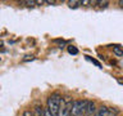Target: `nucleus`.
<instances>
[{
	"instance_id": "nucleus-7",
	"label": "nucleus",
	"mask_w": 123,
	"mask_h": 116,
	"mask_svg": "<svg viewBox=\"0 0 123 116\" xmlns=\"http://www.w3.org/2000/svg\"><path fill=\"white\" fill-rule=\"evenodd\" d=\"M113 52L117 54V56H119V57L123 56V49H121L119 46H114V48H113Z\"/></svg>"
},
{
	"instance_id": "nucleus-10",
	"label": "nucleus",
	"mask_w": 123,
	"mask_h": 116,
	"mask_svg": "<svg viewBox=\"0 0 123 116\" xmlns=\"http://www.w3.org/2000/svg\"><path fill=\"white\" fill-rule=\"evenodd\" d=\"M81 4V1H69V7L71 8H77Z\"/></svg>"
},
{
	"instance_id": "nucleus-5",
	"label": "nucleus",
	"mask_w": 123,
	"mask_h": 116,
	"mask_svg": "<svg viewBox=\"0 0 123 116\" xmlns=\"http://www.w3.org/2000/svg\"><path fill=\"white\" fill-rule=\"evenodd\" d=\"M96 112V107H95V103L94 102H90L88 101L87 102V106H86V111H85V114L88 115V116H92Z\"/></svg>"
},
{
	"instance_id": "nucleus-11",
	"label": "nucleus",
	"mask_w": 123,
	"mask_h": 116,
	"mask_svg": "<svg viewBox=\"0 0 123 116\" xmlns=\"http://www.w3.org/2000/svg\"><path fill=\"white\" fill-rule=\"evenodd\" d=\"M95 4H99V7H104V8H105L109 3H108V1H95Z\"/></svg>"
},
{
	"instance_id": "nucleus-4",
	"label": "nucleus",
	"mask_w": 123,
	"mask_h": 116,
	"mask_svg": "<svg viewBox=\"0 0 123 116\" xmlns=\"http://www.w3.org/2000/svg\"><path fill=\"white\" fill-rule=\"evenodd\" d=\"M94 116H109V108L105 106L96 108V112L94 114Z\"/></svg>"
},
{
	"instance_id": "nucleus-9",
	"label": "nucleus",
	"mask_w": 123,
	"mask_h": 116,
	"mask_svg": "<svg viewBox=\"0 0 123 116\" xmlns=\"http://www.w3.org/2000/svg\"><path fill=\"white\" fill-rule=\"evenodd\" d=\"M118 110H117V108H113V107H111V108H109V116H115V115H117L118 114Z\"/></svg>"
},
{
	"instance_id": "nucleus-12",
	"label": "nucleus",
	"mask_w": 123,
	"mask_h": 116,
	"mask_svg": "<svg viewBox=\"0 0 123 116\" xmlns=\"http://www.w3.org/2000/svg\"><path fill=\"white\" fill-rule=\"evenodd\" d=\"M86 58H87V59H90L91 62H94V63H95L96 66H98V67H100V63H99V62L96 61V59H92V58H90V57H88V56H86Z\"/></svg>"
},
{
	"instance_id": "nucleus-8",
	"label": "nucleus",
	"mask_w": 123,
	"mask_h": 116,
	"mask_svg": "<svg viewBox=\"0 0 123 116\" xmlns=\"http://www.w3.org/2000/svg\"><path fill=\"white\" fill-rule=\"evenodd\" d=\"M68 52L71 54H77V53H78V49H77L76 46H73V45H69L68 46Z\"/></svg>"
},
{
	"instance_id": "nucleus-1",
	"label": "nucleus",
	"mask_w": 123,
	"mask_h": 116,
	"mask_svg": "<svg viewBox=\"0 0 123 116\" xmlns=\"http://www.w3.org/2000/svg\"><path fill=\"white\" fill-rule=\"evenodd\" d=\"M60 95L58 93H54L48 98V110L53 116H59V108H60Z\"/></svg>"
},
{
	"instance_id": "nucleus-17",
	"label": "nucleus",
	"mask_w": 123,
	"mask_h": 116,
	"mask_svg": "<svg viewBox=\"0 0 123 116\" xmlns=\"http://www.w3.org/2000/svg\"><path fill=\"white\" fill-rule=\"evenodd\" d=\"M92 116H94V115H92Z\"/></svg>"
},
{
	"instance_id": "nucleus-16",
	"label": "nucleus",
	"mask_w": 123,
	"mask_h": 116,
	"mask_svg": "<svg viewBox=\"0 0 123 116\" xmlns=\"http://www.w3.org/2000/svg\"><path fill=\"white\" fill-rule=\"evenodd\" d=\"M118 81H119L121 84H123V79H118Z\"/></svg>"
},
{
	"instance_id": "nucleus-13",
	"label": "nucleus",
	"mask_w": 123,
	"mask_h": 116,
	"mask_svg": "<svg viewBox=\"0 0 123 116\" xmlns=\"http://www.w3.org/2000/svg\"><path fill=\"white\" fill-rule=\"evenodd\" d=\"M23 116H33V114L31 111H25L23 112Z\"/></svg>"
},
{
	"instance_id": "nucleus-15",
	"label": "nucleus",
	"mask_w": 123,
	"mask_h": 116,
	"mask_svg": "<svg viewBox=\"0 0 123 116\" xmlns=\"http://www.w3.org/2000/svg\"><path fill=\"white\" fill-rule=\"evenodd\" d=\"M118 4H119V5H121V7L123 8V0H119V1H118Z\"/></svg>"
},
{
	"instance_id": "nucleus-2",
	"label": "nucleus",
	"mask_w": 123,
	"mask_h": 116,
	"mask_svg": "<svg viewBox=\"0 0 123 116\" xmlns=\"http://www.w3.org/2000/svg\"><path fill=\"white\" fill-rule=\"evenodd\" d=\"M72 104H73V101L69 98V97L62 98V101H60V108H59V116H71Z\"/></svg>"
},
{
	"instance_id": "nucleus-3",
	"label": "nucleus",
	"mask_w": 123,
	"mask_h": 116,
	"mask_svg": "<svg viewBox=\"0 0 123 116\" xmlns=\"http://www.w3.org/2000/svg\"><path fill=\"white\" fill-rule=\"evenodd\" d=\"M87 102H88V101H73L71 116H80V115L85 114Z\"/></svg>"
},
{
	"instance_id": "nucleus-6",
	"label": "nucleus",
	"mask_w": 123,
	"mask_h": 116,
	"mask_svg": "<svg viewBox=\"0 0 123 116\" xmlns=\"http://www.w3.org/2000/svg\"><path fill=\"white\" fill-rule=\"evenodd\" d=\"M33 116H44V110H42V107H40V106H36V107H35Z\"/></svg>"
},
{
	"instance_id": "nucleus-14",
	"label": "nucleus",
	"mask_w": 123,
	"mask_h": 116,
	"mask_svg": "<svg viewBox=\"0 0 123 116\" xmlns=\"http://www.w3.org/2000/svg\"><path fill=\"white\" fill-rule=\"evenodd\" d=\"M25 4H27L28 7H33L36 4V1H25Z\"/></svg>"
}]
</instances>
